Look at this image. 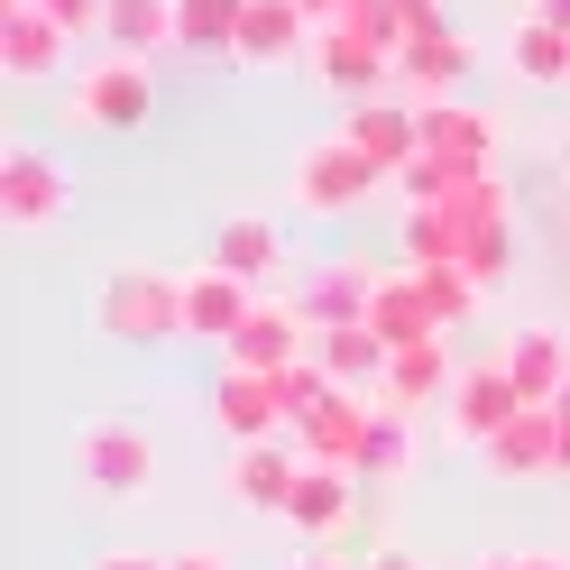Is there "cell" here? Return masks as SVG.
Wrapping results in <instances>:
<instances>
[{"label":"cell","mask_w":570,"mask_h":570,"mask_svg":"<svg viewBox=\"0 0 570 570\" xmlns=\"http://www.w3.org/2000/svg\"><path fill=\"white\" fill-rule=\"evenodd\" d=\"M360 570H423V561H414V552H396V543H386V552H368Z\"/></svg>","instance_id":"obj_37"},{"label":"cell","mask_w":570,"mask_h":570,"mask_svg":"<svg viewBox=\"0 0 570 570\" xmlns=\"http://www.w3.org/2000/svg\"><path fill=\"white\" fill-rule=\"evenodd\" d=\"M368 332H377L386 350H414V341H451V332L433 323V304H423V285H414V267H405V276H377Z\"/></svg>","instance_id":"obj_24"},{"label":"cell","mask_w":570,"mask_h":570,"mask_svg":"<svg viewBox=\"0 0 570 570\" xmlns=\"http://www.w3.org/2000/svg\"><path fill=\"white\" fill-rule=\"evenodd\" d=\"M368 304H377V276H368V267H313V276H304V295H295V313H304L313 332L368 323Z\"/></svg>","instance_id":"obj_23"},{"label":"cell","mask_w":570,"mask_h":570,"mask_svg":"<svg viewBox=\"0 0 570 570\" xmlns=\"http://www.w3.org/2000/svg\"><path fill=\"white\" fill-rule=\"evenodd\" d=\"M414 285H423V304H433L442 332H460L479 313V276H460V267H414Z\"/></svg>","instance_id":"obj_31"},{"label":"cell","mask_w":570,"mask_h":570,"mask_svg":"<svg viewBox=\"0 0 570 570\" xmlns=\"http://www.w3.org/2000/svg\"><path fill=\"white\" fill-rule=\"evenodd\" d=\"M0 10H19V0H0Z\"/></svg>","instance_id":"obj_43"},{"label":"cell","mask_w":570,"mask_h":570,"mask_svg":"<svg viewBox=\"0 0 570 570\" xmlns=\"http://www.w3.org/2000/svg\"><path fill=\"white\" fill-rule=\"evenodd\" d=\"M212 423L248 451V442H276V433H295L285 423V396H276V377L267 368H230L222 360V377H212Z\"/></svg>","instance_id":"obj_6"},{"label":"cell","mask_w":570,"mask_h":570,"mask_svg":"<svg viewBox=\"0 0 570 570\" xmlns=\"http://www.w3.org/2000/svg\"><path fill=\"white\" fill-rule=\"evenodd\" d=\"M313 360L332 368V386H350V396H368V386L386 377V360H396V350H386L368 323H341V332H313Z\"/></svg>","instance_id":"obj_26"},{"label":"cell","mask_w":570,"mask_h":570,"mask_svg":"<svg viewBox=\"0 0 570 570\" xmlns=\"http://www.w3.org/2000/svg\"><path fill=\"white\" fill-rule=\"evenodd\" d=\"M414 111H423V157H433L451 185H479V175L497 166L488 111H470V101H414Z\"/></svg>","instance_id":"obj_5"},{"label":"cell","mask_w":570,"mask_h":570,"mask_svg":"<svg viewBox=\"0 0 570 570\" xmlns=\"http://www.w3.org/2000/svg\"><path fill=\"white\" fill-rule=\"evenodd\" d=\"M248 313H258V285H239V276H222L212 258H203V267L185 276V341H203V350H230Z\"/></svg>","instance_id":"obj_10"},{"label":"cell","mask_w":570,"mask_h":570,"mask_svg":"<svg viewBox=\"0 0 570 570\" xmlns=\"http://www.w3.org/2000/svg\"><path fill=\"white\" fill-rule=\"evenodd\" d=\"M515 570H570V552H507Z\"/></svg>","instance_id":"obj_38"},{"label":"cell","mask_w":570,"mask_h":570,"mask_svg":"<svg viewBox=\"0 0 570 570\" xmlns=\"http://www.w3.org/2000/svg\"><path fill=\"white\" fill-rule=\"evenodd\" d=\"M313 75H323L332 92H350V101H377L386 83H396V56H386L377 38H360V28H323V38H313Z\"/></svg>","instance_id":"obj_14"},{"label":"cell","mask_w":570,"mask_h":570,"mask_svg":"<svg viewBox=\"0 0 570 570\" xmlns=\"http://www.w3.org/2000/svg\"><path fill=\"white\" fill-rule=\"evenodd\" d=\"M405 470H414V414H386V405H377L368 451H360V479H368V488H396Z\"/></svg>","instance_id":"obj_29"},{"label":"cell","mask_w":570,"mask_h":570,"mask_svg":"<svg viewBox=\"0 0 570 570\" xmlns=\"http://www.w3.org/2000/svg\"><path fill=\"white\" fill-rule=\"evenodd\" d=\"M166 570H239L222 543H185V552H166Z\"/></svg>","instance_id":"obj_33"},{"label":"cell","mask_w":570,"mask_h":570,"mask_svg":"<svg viewBox=\"0 0 570 570\" xmlns=\"http://www.w3.org/2000/svg\"><path fill=\"white\" fill-rule=\"evenodd\" d=\"M295 479H304V442H248L239 460H230V497H239V507L248 515H285V507H295Z\"/></svg>","instance_id":"obj_13"},{"label":"cell","mask_w":570,"mask_h":570,"mask_svg":"<svg viewBox=\"0 0 570 570\" xmlns=\"http://www.w3.org/2000/svg\"><path fill=\"white\" fill-rule=\"evenodd\" d=\"M451 386H460L451 341H414V350H396V360H386V377H377V405H386V414H423V405H442Z\"/></svg>","instance_id":"obj_16"},{"label":"cell","mask_w":570,"mask_h":570,"mask_svg":"<svg viewBox=\"0 0 570 570\" xmlns=\"http://www.w3.org/2000/svg\"><path fill=\"white\" fill-rule=\"evenodd\" d=\"M470 570H515V561H507V552H488V561H470Z\"/></svg>","instance_id":"obj_42"},{"label":"cell","mask_w":570,"mask_h":570,"mask_svg":"<svg viewBox=\"0 0 570 570\" xmlns=\"http://www.w3.org/2000/svg\"><path fill=\"white\" fill-rule=\"evenodd\" d=\"M552 414H561V470H570V386L552 396Z\"/></svg>","instance_id":"obj_39"},{"label":"cell","mask_w":570,"mask_h":570,"mask_svg":"<svg viewBox=\"0 0 570 570\" xmlns=\"http://www.w3.org/2000/svg\"><path fill=\"white\" fill-rule=\"evenodd\" d=\"M148 111H157V75H148V56H101L92 75L75 83V101H65V120H75V129H101V138L148 129Z\"/></svg>","instance_id":"obj_3"},{"label":"cell","mask_w":570,"mask_h":570,"mask_svg":"<svg viewBox=\"0 0 570 570\" xmlns=\"http://www.w3.org/2000/svg\"><path fill=\"white\" fill-rule=\"evenodd\" d=\"M313 47V19L295 10V0H248V19H239V47L230 65H295Z\"/></svg>","instance_id":"obj_21"},{"label":"cell","mask_w":570,"mask_h":570,"mask_svg":"<svg viewBox=\"0 0 570 570\" xmlns=\"http://www.w3.org/2000/svg\"><path fill=\"white\" fill-rule=\"evenodd\" d=\"M175 19H185V56H212V65H222V56L239 47L248 0H175Z\"/></svg>","instance_id":"obj_28"},{"label":"cell","mask_w":570,"mask_h":570,"mask_svg":"<svg viewBox=\"0 0 570 570\" xmlns=\"http://www.w3.org/2000/svg\"><path fill=\"white\" fill-rule=\"evenodd\" d=\"M515 267V212H507V194L488 185V203H479V222H470V248H460V276H479V295L497 276Z\"/></svg>","instance_id":"obj_27"},{"label":"cell","mask_w":570,"mask_h":570,"mask_svg":"<svg viewBox=\"0 0 570 570\" xmlns=\"http://www.w3.org/2000/svg\"><path fill=\"white\" fill-rule=\"evenodd\" d=\"M75 479L92 488V507H138L148 479H157L148 423H83L75 433Z\"/></svg>","instance_id":"obj_2"},{"label":"cell","mask_w":570,"mask_h":570,"mask_svg":"<svg viewBox=\"0 0 570 570\" xmlns=\"http://www.w3.org/2000/svg\"><path fill=\"white\" fill-rule=\"evenodd\" d=\"M295 10L313 19V38H323V28H350V10H360V0H295Z\"/></svg>","instance_id":"obj_34"},{"label":"cell","mask_w":570,"mask_h":570,"mask_svg":"<svg viewBox=\"0 0 570 570\" xmlns=\"http://www.w3.org/2000/svg\"><path fill=\"white\" fill-rule=\"evenodd\" d=\"M377 185H386V175H377L360 148H350L341 129L323 138V148H304V157H295V203L313 212V222H341V212H360Z\"/></svg>","instance_id":"obj_4"},{"label":"cell","mask_w":570,"mask_h":570,"mask_svg":"<svg viewBox=\"0 0 570 570\" xmlns=\"http://www.w3.org/2000/svg\"><path fill=\"white\" fill-rule=\"evenodd\" d=\"M101 38L120 56H185V19H175V0H111Z\"/></svg>","instance_id":"obj_25"},{"label":"cell","mask_w":570,"mask_h":570,"mask_svg":"<svg viewBox=\"0 0 570 570\" xmlns=\"http://www.w3.org/2000/svg\"><path fill=\"white\" fill-rule=\"evenodd\" d=\"M470 65H479V47L442 19V28H414V38L396 47V83H405L414 101H451V83L470 75Z\"/></svg>","instance_id":"obj_12"},{"label":"cell","mask_w":570,"mask_h":570,"mask_svg":"<svg viewBox=\"0 0 570 570\" xmlns=\"http://www.w3.org/2000/svg\"><path fill=\"white\" fill-rule=\"evenodd\" d=\"M515 414H524V386L507 377V360L460 368V386H451V433H460V442H497Z\"/></svg>","instance_id":"obj_11"},{"label":"cell","mask_w":570,"mask_h":570,"mask_svg":"<svg viewBox=\"0 0 570 570\" xmlns=\"http://www.w3.org/2000/svg\"><path fill=\"white\" fill-rule=\"evenodd\" d=\"M533 19H552V28H570V0H533Z\"/></svg>","instance_id":"obj_40"},{"label":"cell","mask_w":570,"mask_h":570,"mask_svg":"<svg viewBox=\"0 0 570 570\" xmlns=\"http://www.w3.org/2000/svg\"><path fill=\"white\" fill-rule=\"evenodd\" d=\"M65 47H75V38H65V28L38 10V0L0 10V75H10V83H47L56 65H65Z\"/></svg>","instance_id":"obj_19"},{"label":"cell","mask_w":570,"mask_h":570,"mask_svg":"<svg viewBox=\"0 0 570 570\" xmlns=\"http://www.w3.org/2000/svg\"><path fill=\"white\" fill-rule=\"evenodd\" d=\"M212 267L267 295V276L285 267V239H276V222H258V212H230V222L212 230Z\"/></svg>","instance_id":"obj_22"},{"label":"cell","mask_w":570,"mask_h":570,"mask_svg":"<svg viewBox=\"0 0 570 570\" xmlns=\"http://www.w3.org/2000/svg\"><path fill=\"white\" fill-rule=\"evenodd\" d=\"M341 138H350L377 175H405V166L423 157V111H414V101H386V92H377V101H350Z\"/></svg>","instance_id":"obj_8"},{"label":"cell","mask_w":570,"mask_h":570,"mask_svg":"<svg viewBox=\"0 0 570 570\" xmlns=\"http://www.w3.org/2000/svg\"><path fill=\"white\" fill-rule=\"evenodd\" d=\"M101 332L129 341V350L185 341V276H166V267H111V276H101Z\"/></svg>","instance_id":"obj_1"},{"label":"cell","mask_w":570,"mask_h":570,"mask_svg":"<svg viewBox=\"0 0 570 570\" xmlns=\"http://www.w3.org/2000/svg\"><path fill=\"white\" fill-rule=\"evenodd\" d=\"M479 460H488L497 479H552L561 470V414L552 405H524L497 442H479Z\"/></svg>","instance_id":"obj_18"},{"label":"cell","mask_w":570,"mask_h":570,"mask_svg":"<svg viewBox=\"0 0 570 570\" xmlns=\"http://www.w3.org/2000/svg\"><path fill=\"white\" fill-rule=\"evenodd\" d=\"M92 570H166V552H138V543H111Z\"/></svg>","instance_id":"obj_35"},{"label":"cell","mask_w":570,"mask_h":570,"mask_svg":"<svg viewBox=\"0 0 570 570\" xmlns=\"http://www.w3.org/2000/svg\"><path fill=\"white\" fill-rule=\"evenodd\" d=\"M304 350H313V323L295 313V295H258V313L239 323V341L222 350V360H230V368H267V377H276V368H295Z\"/></svg>","instance_id":"obj_9"},{"label":"cell","mask_w":570,"mask_h":570,"mask_svg":"<svg viewBox=\"0 0 570 570\" xmlns=\"http://www.w3.org/2000/svg\"><path fill=\"white\" fill-rule=\"evenodd\" d=\"M497 360H507V377L524 386V405H552L570 386V332L561 323H524V332L497 341Z\"/></svg>","instance_id":"obj_17"},{"label":"cell","mask_w":570,"mask_h":570,"mask_svg":"<svg viewBox=\"0 0 570 570\" xmlns=\"http://www.w3.org/2000/svg\"><path fill=\"white\" fill-rule=\"evenodd\" d=\"M360 470H323V460H304L295 479V507H285V524L304 533V543H332V533H350V515H360Z\"/></svg>","instance_id":"obj_15"},{"label":"cell","mask_w":570,"mask_h":570,"mask_svg":"<svg viewBox=\"0 0 570 570\" xmlns=\"http://www.w3.org/2000/svg\"><path fill=\"white\" fill-rule=\"evenodd\" d=\"M405 10V28H442V0H396Z\"/></svg>","instance_id":"obj_36"},{"label":"cell","mask_w":570,"mask_h":570,"mask_svg":"<svg viewBox=\"0 0 570 570\" xmlns=\"http://www.w3.org/2000/svg\"><path fill=\"white\" fill-rule=\"evenodd\" d=\"M38 10L65 28V38H83V28H101V19H111V0H38Z\"/></svg>","instance_id":"obj_32"},{"label":"cell","mask_w":570,"mask_h":570,"mask_svg":"<svg viewBox=\"0 0 570 570\" xmlns=\"http://www.w3.org/2000/svg\"><path fill=\"white\" fill-rule=\"evenodd\" d=\"M295 570H360V561H332V552H313V561H295Z\"/></svg>","instance_id":"obj_41"},{"label":"cell","mask_w":570,"mask_h":570,"mask_svg":"<svg viewBox=\"0 0 570 570\" xmlns=\"http://www.w3.org/2000/svg\"><path fill=\"white\" fill-rule=\"evenodd\" d=\"M515 75H524V83H570V28L524 19V28H515Z\"/></svg>","instance_id":"obj_30"},{"label":"cell","mask_w":570,"mask_h":570,"mask_svg":"<svg viewBox=\"0 0 570 570\" xmlns=\"http://www.w3.org/2000/svg\"><path fill=\"white\" fill-rule=\"evenodd\" d=\"M368 423H377V405L341 386V396H332L323 414H304V423H295V442H304V460H323V470H360V451H368Z\"/></svg>","instance_id":"obj_20"},{"label":"cell","mask_w":570,"mask_h":570,"mask_svg":"<svg viewBox=\"0 0 570 570\" xmlns=\"http://www.w3.org/2000/svg\"><path fill=\"white\" fill-rule=\"evenodd\" d=\"M65 203H75V185H65L56 157H38V148H0V222H10V230H47Z\"/></svg>","instance_id":"obj_7"}]
</instances>
